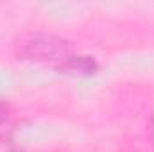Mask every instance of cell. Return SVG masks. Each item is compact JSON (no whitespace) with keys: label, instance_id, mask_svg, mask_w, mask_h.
<instances>
[{"label":"cell","instance_id":"4","mask_svg":"<svg viewBox=\"0 0 154 152\" xmlns=\"http://www.w3.org/2000/svg\"><path fill=\"white\" fill-rule=\"evenodd\" d=\"M7 152H23V150H20V149H11V150H7Z\"/></svg>","mask_w":154,"mask_h":152},{"label":"cell","instance_id":"2","mask_svg":"<svg viewBox=\"0 0 154 152\" xmlns=\"http://www.w3.org/2000/svg\"><path fill=\"white\" fill-rule=\"evenodd\" d=\"M56 70L59 74H66V75H82L90 77L95 75L99 70L97 61L91 56H81V54H72L65 63H61L59 66H56Z\"/></svg>","mask_w":154,"mask_h":152},{"label":"cell","instance_id":"3","mask_svg":"<svg viewBox=\"0 0 154 152\" xmlns=\"http://www.w3.org/2000/svg\"><path fill=\"white\" fill-rule=\"evenodd\" d=\"M7 116H9V111H7V106L5 104H2L0 102V125L7 120Z\"/></svg>","mask_w":154,"mask_h":152},{"label":"cell","instance_id":"1","mask_svg":"<svg viewBox=\"0 0 154 152\" xmlns=\"http://www.w3.org/2000/svg\"><path fill=\"white\" fill-rule=\"evenodd\" d=\"M14 50L18 59L50 63L54 66H59L74 54L70 41L48 32H29L20 36L14 43Z\"/></svg>","mask_w":154,"mask_h":152}]
</instances>
